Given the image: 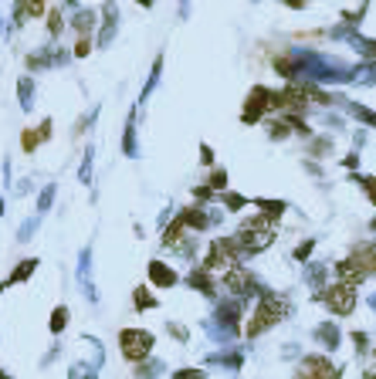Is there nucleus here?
<instances>
[{
    "mask_svg": "<svg viewBox=\"0 0 376 379\" xmlns=\"http://www.w3.org/2000/svg\"><path fill=\"white\" fill-rule=\"evenodd\" d=\"M271 241H275V220H268V217L248 220L241 227V234H238V248L241 251H264Z\"/></svg>",
    "mask_w": 376,
    "mask_h": 379,
    "instance_id": "nucleus-1",
    "label": "nucleus"
},
{
    "mask_svg": "<svg viewBox=\"0 0 376 379\" xmlns=\"http://www.w3.org/2000/svg\"><path fill=\"white\" fill-rule=\"evenodd\" d=\"M289 315V305L282 301V298L275 295H264L258 301V312H254V318L248 322V336H261L264 329H271L275 322H282Z\"/></svg>",
    "mask_w": 376,
    "mask_h": 379,
    "instance_id": "nucleus-2",
    "label": "nucleus"
},
{
    "mask_svg": "<svg viewBox=\"0 0 376 379\" xmlns=\"http://www.w3.org/2000/svg\"><path fill=\"white\" fill-rule=\"evenodd\" d=\"M153 345H156V338L146 329H123L119 332V349H123V356L129 362H146Z\"/></svg>",
    "mask_w": 376,
    "mask_h": 379,
    "instance_id": "nucleus-3",
    "label": "nucleus"
},
{
    "mask_svg": "<svg viewBox=\"0 0 376 379\" xmlns=\"http://www.w3.org/2000/svg\"><path fill=\"white\" fill-rule=\"evenodd\" d=\"M238 241H213L207 251V261H204V271H217L220 278L231 271V268H238Z\"/></svg>",
    "mask_w": 376,
    "mask_h": 379,
    "instance_id": "nucleus-4",
    "label": "nucleus"
},
{
    "mask_svg": "<svg viewBox=\"0 0 376 379\" xmlns=\"http://www.w3.org/2000/svg\"><path fill=\"white\" fill-rule=\"evenodd\" d=\"M51 132H54V122H51V119H41L38 126L24 129V132H21V153H28V156H34V153L41 149L44 142L51 139Z\"/></svg>",
    "mask_w": 376,
    "mask_h": 379,
    "instance_id": "nucleus-5",
    "label": "nucleus"
},
{
    "mask_svg": "<svg viewBox=\"0 0 376 379\" xmlns=\"http://www.w3.org/2000/svg\"><path fill=\"white\" fill-rule=\"evenodd\" d=\"M353 301H356V288L346 285V281H339V285H333L326 292V305L333 308L335 315H349L353 312Z\"/></svg>",
    "mask_w": 376,
    "mask_h": 379,
    "instance_id": "nucleus-6",
    "label": "nucleus"
},
{
    "mask_svg": "<svg viewBox=\"0 0 376 379\" xmlns=\"http://www.w3.org/2000/svg\"><path fill=\"white\" fill-rule=\"evenodd\" d=\"M335 366L322 356H309L302 366H298V379H335Z\"/></svg>",
    "mask_w": 376,
    "mask_h": 379,
    "instance_id": "nucleus-7",
    "label": "nucleus"
},
{
    "mask_svg": "<svg viewBox=\"0 0 376 379\" xmlns=\"http://www.w3.org/2000/svg\"><path fill=\"white\" fill-rule=\"evenodd\" d=\"M38 268H41V261H38V257H24V261H17V264H14V271H10V274L0 281V285H3V292H7V288H14V285H24V281H31Z\"/></svg>",
    "mask_w": 376,
    "mask_h": 379,
    "instance_id": "nucleus-8",
    "label": "nucleus"
},
{
    "mask_svg": "<svg viewBox=\"0 0 376 379\" xmlns=\"http://www.w3.org/2000/svg\"><path fill=\"white\" fill-rule=\"evenodd\" d=\"M24 65H28V75H31V78H34L38 72H48V68H54V47L48 44V47H34V51H28Z\"/></svg>",
    "mask_w": 376,
    "mask_h": 379,
    "instance_id": "nucleus-9",
    "label": "nucleus"
},
{
    "mask_svg": "<svg viewBox=\"0 0 376 379\" xmlns=\"http://www.w3.org/2000/svg\"><path fill=\"white\" fill-rule=\"evenodd\" d=\"M34 98H38V82L31 75H21L17 78V105H21V112H31Z\"/></svg>",
    "mask_w": 376,
    "mask_h": 379,
    "instance_id": "nucleus-10",
    "label": "nucleus"
},
{
    "mask_svg": "<svg viewBox=\"0 0 376 379\" xmlns=\"http://www.w3.org/2000/svg\"><path fill=\"white\" fill-rule=\"evenodd\" d=\"M149 281L156 285V288H173L176 285V271L169 268V264H163V261H149Z\"/></svg>",
    "mask_w": 376,
    "mask_h": 379,
    "instance_id": "nucleus-11",
    "label": "nucleus"
},
{
    "mask_svg": "<svg viewBox=\"0 0 376 379\" xmlns=\"http://www.w3.org/2000/svg\"><path fill=\"white\" fill-rule=\"evenodd\" d=\"M95 21H98V10H88V7H79V10H72V28L79 31V38H92V31H95Z\"/></svg>",
    "mask_w": 376,
    "mask_h": 379,
    "instance_id": "nucleus-12",
    "label": "nucleus"
},
{
    "mask_svg": "<svg viewBox=\"0 0 376 379\" xmlns=\"http://www.w3.org/2000/svg\"><path fill=\"white\" fill-rule=\"evenodd\" d=\"M224 285H227L234 295H248V292H254L251 274H248V271H241V268H231V271L224 274Z\"/></svg>",
    "mask_w": 376,
    "mask_h": 379,
    "instance_id": "nucleus-13",
    "label": "nucleus"
},
{
    "mask_svg": "<svg viewBox=\"0 0 376 379\" xmlns=\"http://www.w3.org/2000/svg\"><path fill=\"white\" fill-rule=\"evenodd\" d=\"M264 105H271V91H264V88H254L251 102H244V122H254V119L261 116V109H264Z\"/></svg>",
    "mask_w": 376,
    "mask_h": 379,
    "instance_id": "nucleus-14",
    "label": "nucleus"
},
{
    "mask_svg": "<svg viewBox=\"0 0 376 379\" xmlns=\"http://www.w3.org/2000/svg\"><path fill=\"white\" fill-rule=\"evenodd\" d=\"M68 322H72V308H68V305H58V308H51L48 332H51V336H61V332L68 329Z\"/></svg>",
    "mask_w": 376,
    "mask_h": 379,
    "instance_id": "nucleus-15",
    "label": "nucleus"
},
{
    "mask_svg": "<svg viewBox=\"0 0 376 379\" xmlns=\"http://www.w3.org/2000/svg\"><path fill=\"white\" fill-rule=\"evenodd\" d=\"M102 17H105V24H102V31H98V44L105 47L109 38L116 34V7H102Z\"/></svg>",
    "mask_w": 376,
    "mask_h": 379,
    "instance_id": "nucleus-16",
    "label": "nucleus"
},
{
    "mask_svg": "<svg viewBox=\"0 0 376 379\" xmlns=\"http://www.w3.org/2000/svg\"><path fill=\"white\" fill-rule=\"evenodd\" d=\"M21 14H24V21L31 24V21H38L48 14V3L44 0H21Z\"/></svg>",
    "mask_w": 376,
    "mask_h": 379,
    "instance_id": "nucleus-17",
    "label": "nucleus"
},
{
    "mask_svg": "<svg viewBox=\"0 0 376 379\" xmlns=\"http://www.w3.org/2000/svg\"><path fill=\"white\" fill-rule=\"evenodd\" d=\"M44 17H48V34H51V38H58V34L65 31V14H61L58 7H48V14H44Z\"/></svg>",
    "mask_w": 376,
    "mask_h": 379,
    "instance_id": "nucleus-18",
    "label": "nucleus"
},
{
    "mask_svg": "<svg viewBox=\"0 0 376 379\" xmlns=\"http://www.w3.org/2000/svg\"><path fill=\"white\" fill-rule=\"evenodd\" d=\"M38 227H41V217H28V220L17 227V244H28V241L38 234Z\"/></svg>",
    "mask_w": 376,
    "mask_h": 379,
    "instance_id": "nucleus-19",
    "label": "nucleus"
},
{
    "mask_svg": "<svg viewBox=\"0 0 376 379\" xmlns=\"http://www.w3.org/2000/svg\"><path fill=\"white\" fill-rule=\"evenodd\" d=\"M54 193H58V183H48L41 193H38V217L51 210V204H54Z\"/></svg>",
    "mask_w": 376,
    "mask_h": 379,
    "instance_id": "nucleus-20",
    "label": "nucleus"
},
{
    "mask_svg": "<svg viewBox=\"0 0 376 379\" xmlns=\"http://www.w3.org/2000/svg\"><path fill=\"white\" fill-rule=\"evenodd\" d=\"M190 288H200L204 295H213V285H210V271H204V268H200V271H194V274H190Z\"/></svg>",
    "mask_w": 376,
    "mask_h": 379,
    "instance_id": "nucleus-21",
    "label": "nucleus"
},
{
    "mask_svg": "<svg viewBox=\"0 0 376 379\" xmlns=\"http://www.w3.org/2000/svg\"><path fill=\"white\" fill-rule=\"evenodd\" d=\"M132 305H136L139 312H146V308H156V298L149 295L146 288H136V292H132Z\"/></svg>",
    "mask_w": 376,
    "mask_h": 379,
    "instance_id": "nucleus-22",
    "label": "nucleus"
},
{
    "mask_svg": "<svg viewBox=\"0 0 376 379\" xmlns=\"http://www.w3.org/2000/svg\"><path fill=\"white\" fill-rule=\"evenodd\" d=\"M10 193H14V197H31V193H34V183H31V176H24V180L10 183Z\"/></svg>",
    "mask_w": 376,
    "mask_h": 379,
    "instance_id": "nucleus-23",
    "label": "nucleus"
},
{
    "mask_svg": "<svg viewBox=\"0 0 376 379\" xmlns=\"http://www.w3.org/2000/svg\"><path fill=\"white\" fill-rule=\"evenodd\" d=\"M156 373H160V362L146 359V362H139V369H136V379H153Z\"/></svg>",
    "mask_w": 376,
    "mask_h": 379,
    "instance_id": "nucleus-24",
    "label": "nucleus"
},
{
    "mask_svg": "<svg viewBox=\"0 0 376 379\" xmlns=\"http://www.w3.org/2000/svg\"><path fill=\"white\" fill-rule=\"evenodd\" d=\"M68 379H95V373H92L85 362H75V366L68 369Z\"/></svg>",
    "mask_w": 376,
    "mask_h": 379,
    "instance_id": "nucleus-25",
    "label": "nucleus"
},
{
    "mask_svg": "<svg viewBox=\"0 0 376 379\" xmlns=\"http://www.w3.org/2000/svg\"><path fill=\"white\" fill-rule=\"evenodd\" d=\"M92 54V38H79L75 41V51H72V58H88Z\"/></svg>",
    "mask_w": 376,
    "mask_h": 379,
    "instance_id": "nucleus-26",
    "label": "nucleus"
},
{
    "mask_svg": "<svg viewBox=\"0 0 376 379\" xmlns=\"http://www.w3.org/2000/svg\"><path fill=\"white\" fill-rule=\"evenodd\" d=\"M79 180L88 183L92 180V149H85V160H82V169H79Z\"/></svg>",
    "mask_w": 376,
    "mask_h": 379,
    "instance_id": "nucleus-27",
    "label": "nucleus"
},
{
    "mask_svg": "<svg viewBox=\"0 0 376 379\" xmlns=\"http://www.w3.org/2000/svg\"><path fill=\"white\" fill-rule=\"evenodd\" d=\"M275 65H278V72H282V75H292V61H289V54H278V58H275Z\"/></svg>",
    "mask_w": 376,
    "mask_h": 379,
    "instance_id": "nucleus-28",
    "label": "nucleus"
},
{
    "mask_svg": "<svg viewBox=\"0 0 376 379\" xmlns=\"http://www.w3.org/2000/svg\"><path fill=\"white\" fill-rule=\"evenodd\" d=\"M227 183V176H224V169H213V176H210V190H220Z\"/></svg>",
    "mask_w": 376,
    "mask_h": 379,
    "instance_id": "nucleus-29",
    "label": "nucleus"
},
{
    "mask_svg": "<svg viewBox=\"0 0 376 379\" xmlns=\"http://www.w3.org/2000/svg\"><path fill=\"white\" fill-rule=\"evenodd\" d=\"M173 379H207L200 369H180V373H173Z\"/></svg>",
    "mask_w": 376,
    "mask_h": 379,
    "instance_id": "nucleus-30",
    "label": "nucleus"
},
{
    "mask_svg": "<svg viewBox=\"0 0 376 379\" xmlns=\"http://www.w3.org/2000/svg\"><path fill=\"white\" fill-rule=\"evenodd\" d=\"M167 329H169V336H173V338H180V342H183V338H187V329H183V325H180V322H169Z\"/></svg>",
    "mask_w": 376,
    "mask_h": 379,
    "instance_id": "nucleus-31",
    "label": "nucleus"
},
{
    "mask_svg": "<svg viewBox=\"0 0 376 379\" xmlns=\"http://www.w3.org/2000/svg\"><path fill=\"white\" fill-rule=\"evenodd\" d=\"M3 183L10 186V160H7V156H3Z\"/></svg>",
    "mask_w": 376,
    "mask_h": 379,
    "instance_id": "nucleus-32",
    "label": "nucleus"
},
{
    "mask_svg": "<svg viewBox=\"0 0 376 379\" xmlns=\"http://www.w3.org/2000/svg\"><path fill=\"white\" fill-rule=\"evenodd\" d=\"M366 190H370V200L376 204V180H366Z\"/></svg>",
    "mask_w": 376,
    "mask_h": 379,
    "instance_id": "nucleus-33",
    "label": "nucleus"
},
{
    "mask_svg": "<svg viewBox=\"0 0 376 379\" xmlns=\"http://www.w3.org/2000/svg\"><path fill=\"white\" fill-rule=\"evenodd\" d=\"M0 379H14V376H10V373H7V369H3V366H0Z\"/></svg>",
    "mask_w": 376,
    "mask_h": 379,
    "instance_id": "nucleus-34",
    "label": "nucleus"
},
{
    "mask_svg": "<svg viewBox=\"0 0 376 379\" xmlns=\"http://www.w3.org/2000/svg\"><path fill=\"white\" fill-rule=\"evenodd\" d=\"M3 213H7V204H3V197H0V217H3Z\"/></svg>",
    "mask_w": 376,
    "mask_h": 379,
    "instance_id": "nucleus-35",
    "label": "nucleus"
},
{
    "mask_svg": "<svg viewBox=\"0 0 376 379\" xmlns=\"http://www.w3.org/2000/svg\"><path fill=\"white\" fill-rule=\"evenodd\" d=\"M0 31H3V17H0Z\"/></svg>",
    "mask_w": 376,
    "mask_h": 379,
    "instance_id": "nucleus-36",
    "label": "nucleus"
},
{
    "mask_svg": "<svg viewBox=\"0 0 376 379\" xmlns=\"http://www.w3.org/2000/svg\"><path fill=\"white\" fill-rule=\"evenodd\" d=\"M373 51H376V44H373Z\"/></svg>",
    "mask_w": 376,
    "mask_h": 379,
    "instance_id": "nucleus-37",
    "label": "nucleus"
}]
</instances>
